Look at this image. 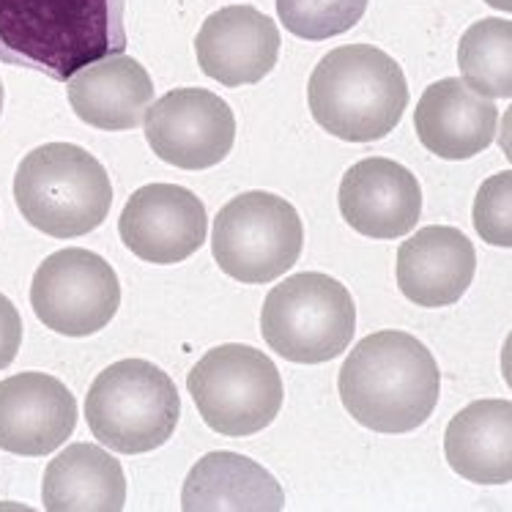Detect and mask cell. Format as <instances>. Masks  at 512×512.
<instances>
[{"label":"cell","instance_id":"603a6c76","mask_svg":"<svg viewBox=\"0 0 512 512\" xmlns=\"http://www.w3.org/2000/svg\"><path fill=\"white\" fill-rule=\"evenodd\" d=\"M474 228L493 247H512V173H496L477 192Z\"/></svg>","mask_w":512,"mask_h":512},{"label":"cell","instance_id":"e0dca14e","mask_svg":"<svg viewBox=\"0 0 512 512\" xmlns=\"http://www.w3.org/2000/svg\"><path fill=\"white\" fill-rule=\"evenodd\" d=\"M69 105L88 126L126 132L146 121L154 83L146 66L129 55H107L69 77Z\"/></svg>","mask_w":512,"mask_h":512},{"label":"cell","instance_id":"484cf974","mask_svg":"<svg viewBox=\"0 0 512 512\" xmlns=\"http://www.w3.org/2000/svg\"><path fill=\"white\" fill-rule=\"evenodd\" d=\"M0 113H3V83H0Z\"/></svg>","mask_w":512,"mask_h":512},{"label":"cell","instance_id":"7c38bea8","mask_svg":"<svg viewBox=\"0 0 512 512\" xmlns=\"http://www.w3.org/2000/svg\"><path fill=\"white\" fill-rule=\"evenodd\" d=\"M280 28L255 6H225L206 17L195 39L200 72L225 88L261 83L280 58Z\"/></svg>","mask_w":512,"mask_h":512},{"label":"cell","instance_id":"d4e9b609","mask_svg":"<svg viewBox=\"0 0 512 512\" xmlns=\"http://www.w3.org/2000/svg\"><path fill=\"white\" fill-rule=\"evenodd\" d=\"M485 3H488V6H493V9L504 11V14H510V9H512V0H485Z\"/></svg>","mask_w":512,"mask_h":512},{"label":"cell","instance_id":"44dd1931","mask_svg":"<svg viewBox=\"0 0 512 512\" xmlns=\"http://www.w3.org/2000/svg\"><path fill=\"white\" fill-rule=\"evenodd\" d=\"M458 66L463 83L488 99L512 96V22L480 20L460 36Z\"/></svg>","mask_w":512,"mask_h":512},{"label":"cell","instance_id":"d6986e66","mask_svg":"<svg viewBox=\"0 0 512 512\" xmlns=\"http://www.w3.org/2000/svg\"><path fill=\"white\" fill-rule=\"evenodd\" d=\"M444 455L463 480L507 485L512 480L510 400H477L455 414L444 433Z\"/></svg>","mask_w":512,"mask_h":512},{"label":"cell","instance_id":"52a82bcc","mask_svg":"<svg viewBox=\"0 0 512 512\" xmlns=\"http://www.w3.org/2000/svg\"><path fill=\"white\" fill-rule=\"evenodd\" d=\"M187 389L203 422L228 439H244L269 428L285 398L283 378L272 359L239 343L211 348L189 370Z\"/></svg>","mask_w":512,"mask_h":512},{"label":"cell","instance_id":"ffe728a7","mask_svg":"<svg viewBox=\"0 0 512 512\" xmlns=\"http://www.w3.org/2000/svg\"><path fill=\"white\" fill-rule=\"evenodd\" d=\"M42 502L47 512H121L124 469L96 444H72L44 471Z\"/></svg>","mask_w":512,"mask_h":512},{"label":"cell","instance_id":"5bb4252c","mask_svg":"<svg viewBox=\"0 0 512 512\" xmlns=\"http://www.w3.org/2000/svg\"><path fill=\"white\" fill-rule=\"evenodd\" d=\"M77 428V400L58 378L20 373L0 381V450L42 458Z\"/></svg>","mask_w":512,"mask_h":512},{"label":"cell","instance_id":"277c9868","mask_svg":"<svg viewBox=\"0 0 512 512\" xmlns=\"http://www.w3.org/2000/svg\"><path fill=\"white\" fill-rule=\"evenodd\" d=\"M22 220L53 239L96 230L113 206V184L102 162L72 143H47L22 159L14 176Z\"/></svg>","mask_w":512,"mask_h":512},{"label":"cell","instance_id":"7402d4cb","mask_svg":"<svg viewBox=\"0 0 512 512\" xmlns=\"http://www.w3.org/2000/svg\"><path fill=\"white\" fill-rule=\"evenodd\" d=\"M370 0H277L285 31L307 42H324L351 31L365 17Z\"/></svg>","mask_w":512,"mask_h":512},{"label":"cell","instance_id":"4fadbf2b","mask_svg":"<svg viewBox=\"0 0 512 512\" xmlns=\"http://www.w3.org/2000/svg\"><path fill=\"white\" fill-rule=\"evenodd\" d=\"M340 214L367 239H400L417 228L422 187L400 162L370 157L351 165L340 181Z\"/></svg>","mask_w":512,"mask_h":512},{"label":"cell","instance_id":"ba28073f","mask_svg":"<svg viewBox=\"0 0 512 512\" xmlns=\"http://www.w3.org/2000/svg\"><path fill=\"white\" fill-rule=\"evenodd\" d=\"M302 247L299 211L272 192H244L214 220V261L239 283L263 285L283 277L296 266Z\"/></svg>","mask_w":512,"mask_h":512},{"label":"cell","instance_id":"5b68a950","mask_svg":"<svg viewBox=\"0 0 512 512\" xmlns=\"http://www.w3.org/2000/svg\"><path fill=\"white\" fill-rule=\"evenodd\" d=\"M181 417L173 378L146 359H121L102 370L85 398L88 428L121 455H143L168 444Z\"/></svg>","mask_w":512,"mask_h":512},{"label":"cell","instance_id":"7a4b0ae2","mask_svg":"<svg viewBox=\"0 0 512 512\" xmlns=\"http://www.w3.org/2000/svg\"><path fill=\"white\" fill-rule=\"evenodd\" d=\"M345 411L376 433L422 428L441 395V373L428 345L406 332H376L354 345L340 370Z\"/></svg>","mask_w":512,"mask_h":512},{"label":"cell","instance_id":"cb8c5ba5","mask_svg":"<svg viewBox=\"0 0 512 512\" xmlns=\"http://www.w3.org/2000/svg\"><path fill=\"white\" fill-rule=\"evenodd\" d=\"M22 345V318L17 313V307L11 304V299H6L0 293V370L17 359V351Z\"/></svg>","mask_w":512,"mask_h":512},{"label":"cell","instance_id":"8fae6325","mask_svg":"<svg viewBox=\"0 0 512 512\" xmlns=\"http://www.w3.org/2000/svg\"><path fill=\"white\" fill-rule=\"evenodd\" d=\"M209 217L203 200L176 184H148L126 200L118 233L140 261L170 266L203 247Z\"/></svg>","mask_w":512,"mask_h":512},{"label":"cell","instance_id":"9a60e30c","mask_svg":"<svg viewBox=\"0 0 512 512\" xmlns=\"http://www.w3.org/2000/svg\"><path fill=\"white\" fill-rule=\"evenodd\" d=\"M477 252L466 233L452 225H428L398 250L400 293L417 307H450L469 291Z\"/></svg>","mask_w":512,"mask_h":512},{"label":"cell","instance_id":"3957f363","mask_svg":"<svg viewBox=\"0 0 512 512\" xmlns=\"http://www.w3.org/2000/svg\"><path fill=\"white\" fill-rule=\"evenodd\" d=\"M307 99L329 135L345 143H373L400 124L408 83L392 55L373 44H348L318 61Z\"/></svg>","mask_w":512,"mask_h":512},{"label":"cell","instance_id":"9c48e42d","mask_svg":"<svg viewBox=\"0 0 512 512\" xmlns=\"http://www.w3.org/2000/svg\"><path fill=\"white\" fill-rule=\"evenodd\" d=\"M31 307L36 318L58 335H96L121 307V283L102 255L66 247L53 252L33 274Z\"/></svg>","mask_w":512,"mask_h":512},{"label":"cell","instance_id":"8992f818","mask_svg":"<svg viewBox=\"0 0 512 512\" xmlns=\"http://www.w3.org/2000/svg\"><path fill=\"white\" fill-rule=\"evenodd\" d=\"M261 332L274 354L296 365H324L348 351L356 332L351 291L329 274H293L274 285L261 310Z\"/></svg>","mask_w":512,"mask_h":512},{"label":"cell","instance_id":"6da1fadb","mask_svg":"<svg viewBox=\"0 0 512 512\" xmlns=\"http://www.w3.org/2000/svg\"><path fill=\"white\" fill-rule=\"evenodd\" d=\"M126 50V0H0V63L69 80Z\"/></svg>","mask_w":512,"mask_h":512},{"label":"cell","instance_id":"ac0fdd59","mask_svg":"<svg viewBox=\"0 0 512 512\" xmlns=\"http://www.w3.org/2000/svg\"><path fill=\"white\" fill-rule=\"evenodd\" d=\"M285 493L261 463L239 452H209L184 480V512H277Z\"/></svg>","mask_w":512,"mask_h":512},{"label":"cell","instance_id":"30bf717a","mask_svg":"<svg viewBox=\"0 0 512 512\" xmlns=\"http://www.w3.org/2000/svg\"><path fill=\"white\" fill-rule=\"evenodd\" d=\"M143 124L151 151L181 170L214 168L236 143L233 110L206 88L170 91L148 107Z\"/></svg>","mask_w":512,"mask_h":512},{"label":"cell","instance_id":"2e32d148","mask_svg":"<svg viewBox=\"0 0 512 512\" xmlns=\"http://www.w3.org/2000/svg\"><path fill=\"white\" fill-rule=\"evenodd\" d=\"M496 124V105L488 96L471 91L460 77H447L425 88L414 113L419 143L450 162L482 154L496 137Z\"/></svg>","mask_w":512,"mask_h":512}]
</instances>
